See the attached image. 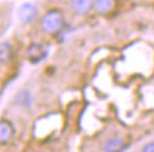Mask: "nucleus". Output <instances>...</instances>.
I'll list each match as a JSON object with an SVG mask.
<instances>
[{
    "instance_id": "obj_9",
    "label": "nucleus",
    "mask_w": 154,
    "mask_h": 152,
    "mask_svg": "<svg viewBox=\"0 0 154 152\" xmlns=\"http://www.w3.org/2000/svg\"><path fill=\"white\" fill-rule=\"evenodd\" d=\"M123 149L126 148L122 138H112L103 145V151H123Z\"/></svg>"
},
{
    "instance_id": "obj_6",
    "label": "nucleus",
    "mask_w": 154,
    "mask_h": 152,
    "mask_svg": "<svg viewBox=\"0 0 154 152\" xmlns=\"http://www.w3.org/2000/svg\"><path fill=\"white\" fill-rule=\"evenodd\" d=\"M13 58V47L10 43H0V63L7 64Z\"/></svg>"
},
{
    "instance_id": "obj_11",
    "label": "nucleus",
    "mask_w": 154,
    "mask_h": 152,
    "mask_svg": "<svg viewBox=\"0 0 154 152\" xmlns=\"http://www.w3.org/2000/svg\"><path fill=\"white\" fill-rule=\"evenodd\" d=\"M2 24H3V19H2V17H0V26H2Z\"/></svg>"
},
{
    "instance_id": "obj_10",
    "label": "nucleus",
    "mask_w": 154,
    "mask_h": 152,
    "mask_svg": "<svg viewBox=\"0 0 154 152\" xmlns=\"http://www.w3.org/2000/svg\"><path fill=\"white\" fill-rule=\"evenodd\" d=\"M143 151L144 152H154V142L146 144L144 147H143Z\"/></svg>"
},
{
    "instance_id": "obj_2",
    "label": "nucleus",
    "mask_w": 154,
    "mask_h": 152,
    "mask_svg": "<svg viewBox=\"0 0 154 152\" xmlns=\"http://www.w3.org/2000/svg\"><path fill=\"white\" fill-rule=\"evenodd\" d=\"M38 7L33 3H24V5L20 6L19 9V13H17V17L21 23L24 24H30V23H34L35 20L38 19Z\"/></svg>"
},
{
    "instance_id": "obj_7",
    "label": "nucleus",
    "mask_w": 154,
    "mask_h": 152,
    "mask_svg": "<svg viewBox=\"0 0 154 152\" xmlns=\"http://www.w3.org/2000/svg\"><path fill=\"white\" fill-rule=\"evenodd\" d=\"M16 104H19L20 107H24V108H28L33 105V95L30 94L28 91H20L19 94L16 95Z\"/></svg>"
},
{
    "instance_id": "obj_5",
    "label": "nucleus",
    "mask_w": 154,
    "mask_h": 152,
    "mask_svg": "<svg viewBox=\"0 0 154 152\" xmlns=\"http://www.w3.org/2000/svg\"><path fill=\"white\" fill-rule=\"evenodd\" d=\"M14 135V129L9 121H0V145H7Z\"/></svg>"
},
{
    "instance_id": "obj_8",
    "label": "nucleus",
    "mask_w": 154,
    "mask_h": 152,
    "mask_svg": "<svg viewBox=\"0 0 154 152\" xmlns=\"http://www.w3.org/2000/svg\"><path fill=\"white\" fill-rule=\"evenodd\" d=\"M115 6V0H94V7L98 13H109Z\"/></svg>"
},
{
    "instance_id": "obj_3",
    "label": "nucleus",
    "mask_w": 154,
    "mask_h": 152,
    "mask_svg": "<svg viewBox=\"0 0 154 152\" xmlns=\"http://www.w3.org/2000/svg\"><path fill=\"white\" fill-rule=\"evenodd\" d=\"M27 56L31 63H40L48 56L47 47H44L42 44H31L27 50Z\"/></svg>"
},
{
    "instance_id": "obj_1",
    "label": "nucleus",
    "mask_w": 154,
    "mask_h": 152,
    "mask_svg": "<svg viewBox=\"0 0 154 152\" xmlns=\"http://www.w3.org/2000/svg\"><path fill=\"white\" fill-rule=\"evenodd\" d=\"M64 24H65V19L60 10H48L40 20V27L47 34L58 33L64 27Z\"/></svg>"
},
{
    "instance_id": "obj_4",
    "label": "nucleus",
    "mask_w": 154,
    "mask_h": 152,
    "mask_svg": "<svg viewBox=\"0 0 154 152\" xmlns=\"http://www.w3.org/2000/svg\"><path fill=\"white\" fill-rule=\"evenodd\" d=\"M71 9L75 15H86L92 9V0H71Z\"/></svg>"
}]
</instances>
